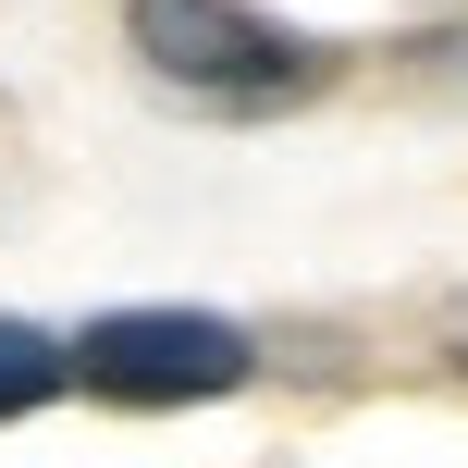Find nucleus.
Masks as SVG:
<instances>
[{
  "label": "nucleus",
  "mask_w": 468,
  "mask_h": 468,
  "mask_svg": "<svg viewBox=\"0 0 468 468\" xmlns=\"http://www.w3.org/2000/svg\"><path fill=\"white\" fill-rule=\"evenodd\" d=\"M74 382V346L62 333H37V321H13L0 308V420H25V407H49Z\"/></svg>",
  "instance_id": "7ed1b4c3"
},
{
  "label": "nucleus",
  "mask_w": 468,
  "mask_h": 468,
  "mask_svg": "<svg viewBox=\"0 0 468 468\" xmlns=\"http://www.w3.org/2000/svg\"><path fill=\"white\" fill-rule=\"evenodd\" d=\"M123 37H136L148 87L186 112H283V99L333 87V49L271 25L259 0H123Z\"/></svg>",
  "instance_id": "f257e3e1"
},
{
  "label": "nucleus",
  "mask_w": 468,
  "mask_h": 468,
  "mask_svg": "<svg viewBox=\"0 0 468 468\" xmlns=\"http://www.w3.org/2000/svg\"><path fill=\"white\" fill-rule=\"evenodd\" d=\"M74 382L99 407H222L259 382V346L222 308H99L74 333Z\"/></svg>",
  "instance_id": "f03ea898"
}]
</instances>
